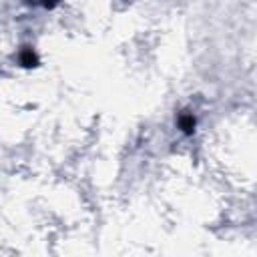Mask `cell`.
Masks as SVG:
<instances>
[{
  "mask_svg": "<svg viewBox=\"0 0 257 257\" xmlns=\"http://www.w3.org/2000/svg\"><path fill=\"white\" fill-rule=\"evenodd\" d=\"M179 126H181L183 133L191 135L193 128H195V116H193V114H181V118H179Z\"/></svg>",
  "mask_w": 257,
  "mask_h": 257,
  "instance_id": "1",
  "label": "cell"
},
{
  "mask_svg": "<svg viewBox=\"0 0 257 257\" xmlns=\"http://www.w3.org/2000/svg\"><path fill=\"white\" fill-rule=\"evenodd\" d=\"M22 64L24 66H34L36 64V56L32 54V50H24L22 52Z\"/></svg>",
  "mask_w": 257,
  "mask_h": 257,
  "instance_id": "2",
  "label": "cell"
}]
</instances>
